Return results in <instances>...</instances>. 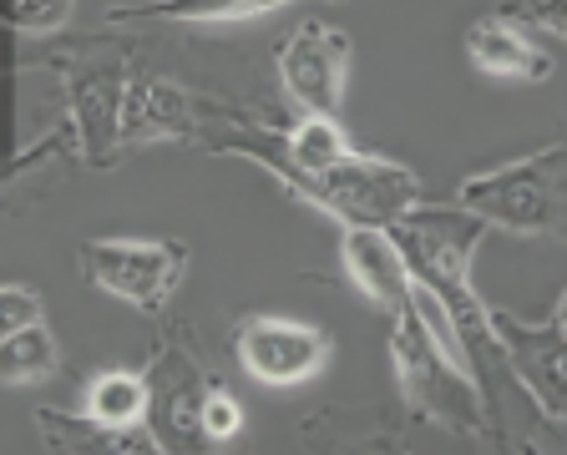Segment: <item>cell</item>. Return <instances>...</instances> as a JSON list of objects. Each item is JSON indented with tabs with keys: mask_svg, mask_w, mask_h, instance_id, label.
Masks as SVG:
<instances>
[{
	"mask_svg": "<svg viewBox=\"0 0 567 455\" xmlns=\"http://www.w3.org/2000/svg\"><path fill=\"white\" fill-rule=\"evenodd\" d=\"M208 147L254 157V163L269 167L295 198L315 203L319 213H330V218H340V223H375V228H390L395 218L421 208V177L405 163H390V157L350 152L344 163L324 167V173H299V167L284 163V142L264 137V132H248V127H244V137H218V142H208Z\"/></svg>",
	"mask_w": 567,
	"mask_h": 455,
	"instance_id": "obj_1",
	"label": "cell"
},
{
	"mask_svg": "<svg viewBox=\"0 0 567 455\" xmlns=\"http://www.w3.org/2000/svg\"><path fill=\"white\" fill-rule=\"evenodd\" d=\"M390 234L401 244L415 283L431 289L451 309V319H456L472 360L482 350H496L492 309H486L472 289V258H476V244H482V234H486L482 213H472V208H411L405 218L390 223Z\"/></svg>",
	"mask_w": 567,
	"mask_h": 455,
	"instance_id": "obj_2",
	"label": "cell"
},
{
	"mask_svg": "<svg viewBox=\"0 0 567 455\" xmlns=\"http://www.w3.org/2000/svg\"><path fill=\"white\" fill-rule=\"evenodd\" d=\"M390 360H395L401 395L415 415L441 421L451 431L486 435V400H482V380H476V360L446 350L421 319L415 299L401 314H390Z\"/></svg>",
	"mask_w": 567,
	"mask_h": 455,
	"instance_id": "obj_3",
	"label": "cell"
},
{
	"mask_svg": "<svg viewBox=\"0 0 567 455\" xmlns=\"http://www.w3.org/2000/svg\"><path fill=\"white\" fill-rule=\"evenodd\" d=\"M567 147H547L537 157H517L507 167L476 173L456 187L461 208L502 223L512 234H553L567 228V183H563Z\"/></svg>",
	"mask_w": 567,
	"mask_h": 455,
	"instance_id": "obj_4",
	"label": "cell"
},
{
	"mask_svg": "<svg viewBox=\"0 0 567 455\" xmlns=\"http://www.w3.org/2000/svg\"><path fill=\"white\" fill-rule=\"evenodd\" d=\"M82 269L102 293L157 314L188 269V248L177 238H86Z\"/></svg>",
	"mask_w": 567,
	"mask_h": 455,
	"instance_id": "obj_5",
	"label": "cell"
},
{
	"mask_svg": "<svg viewBox=\"0 0 567 455\" xmlns=\"http://www.w3.org/2000/svg\"><path fill=\"white\" fill-rule=\"evenodd\" d=\"M234 354L259 385H305L334 354V339L305 319H248L234 334Z\"/></svg>",
	"mask_w": 567,
	"mask_h": 455,
	"instance_id": "obj_6",
	"label": "cell"
},
{
	"mask_svg": "<svg viewBox=\"0 0 567 455\" xmlns=\"http://www.w3.org/2000/svg\"><path fill=\"white\" fill-rule=\"evenodd\" d=\"M350 56H354V46L340 25L299 21L295 35L279 46L284 92L295 96L305 112L334 117L344 102V82H350Z\"/></svg>",
	"mask_w": 567,
	"mask_h": 455,
	"instance_id": "obj_7",
	"label": "cell"
},
{
	"mask_svg": "<svg viewBox=\"0 0 567 455\" xmlns=\"http://www.w3.org/2000/svg\"><path fill=\"white\" fill-rule=\"evenodd\" d=\"M492 334L496 350L507 354L517 385L527 390L543 415L567 421V329L557 324H527L512 309H492Z\"/></svg>",
	"mask_w": 567,
	"mask_h": 455,
	"instance_id": "obj_8",
	"label": "cell"
},
{
	"mask_svg": "<svg viewBox=\"0 0 567 455\" xmlns=\"http://www.w3.org/2000/svg\"><path fill=\"white\" fill-rule=\"evenodd\" d=\"M203 117H208V102H198V96L183 92V86L167 82V76H127L117 137H122V147L188 142V137H203V127H208Z\"/></svg>",
	"mask_w": 567,
	"mask_h": 455,
	"instance_id": "obj_9",
	"label": "cell"
},
{
	"mask_svg": "<svg viewBox=\"0 0 567 455\" xmlns=\"http://www.w3.org/2000/svg\"><path fill=\"white\" fill-rule=\"evenodd\" d=\"M340 258H344V273L380 314H401L405 303L415 293V273L405 263L401 244L390 228H375V223H344V244H340Z\"/></svg>",
	"mask_w": 567,
	"mask_h": 455,
	"instance_id": "obj_10",
	"label": "cell"
},
{
	"mask_svg": "<svg viewBox=\"0 0 567 455\" xmlns=\"http://www.w3.org/2000/svg\"><path fill=\"white\" fill-rule=\"evenodd\" d=\"M153 410H157V435L167 451H203L208 431H203V400L208 385L193 370V360L183 350H163V360L153 364Z\"/></svg>",
	"mask_w": 567,
	"mask_h": 455,
	"instance_id": "obj_11",
	"label": "cell"
},
{
	"mask_svg": "<svg viewBox=\"0 0 567 455\" xmlns=\"http://www.w3.org/2000/svg\"><path fill=\"white\" fill-rule=\"evenodd\" d=\"M122 86H127V71L122 66H96V71L71 76V132H76L82 157L96 167L122 147V137H117Z\"/></svg>",
	"mask_w": 567,
	"mask_h": 455,
	"instance_id": "obj_12",
	"label": "cell"
},
{
	"mask_svg": "<svg viewBox=\"0 0 567 455\" xmlns=\"http://www.w3.org/2000/svg\"><path fill=\"white\" fill-rule=\"evenodd\" d=\"M35 431L51 451H86V455H157L167 451L157 425H106L96 415H66V410H35Z\"/></svg>",
	"mask_w": 567,
	"mask_h": 455,
	"instance_id": "obj_13",
	"label": "cell"
},
{
	"mask_svg": "<svg viewBox=\"0 0 567 455\" xmlns=\"http://www.w3.org/2000/svg\"><path fill=\"white\" fill-rule=\"evenodd\" d=\"M466 56H472V66L482 76H502V82H547L553 76V61L532 46L512 21H502V15L476 21L466 31Z\"/></svg>",
	"mask_w": 567,
	"mask_h": 455,
	"instance_id": "obj_14",
	"label": "cell"
},
{
	"mask_svg": "<svg viewBox=\"0 0 567 455\" xmlns=\"http://www.w3.org/2000/svg\"><path fill=\"white\" fill-rule=\"evenodd\" d=\"M295 0H142V6H112L106 21L112 25H137V21H167V25H224L248 21V15H269Z\"/></svg>",
	"mask_w": 567,
	"mask_h": 455,
	"instance_id": "obj_15",
	"label": "cell"
},
{
	"mask_svg": "<svg viewBox=\"0 0 567 455\" xmlns=\"http://www.w3.org/2000/svg\"><path fill=\"white\" fill-rule=\"evenodd\" d=\"M82 410L106 425H137V421H147V410H153V380L137 370H106L86 385Z\"/></svg>",
	"mask_w": 567,
	"mask_h": 455,
	"instance_id": "obj_16",
	"label": "cell"
},
{
	"mask_svg": "<svg viewBox=\"0 0 567 455\" xmlns=\"http://www.w3.org/2000/svg\"><path fill=\"white\" fill-rule=\"evenodd\" d=\"M344 157H350L344 127L334 117H319V112H309V117L284 137V163L299 167V173H324V167L344 163Z\"/></svg>",
	"mask_w": 567,
	"mask_h": 455,
	"instance_id": "obj_17",
	"label": "cell"
},
{
	"mask_svg": "<svg viewBox=\"0 0 567 455\" xmlns=\"http://www.w3.org/2000/svg\"><path fill=\"white\" fill-rule=\"evenodd\" d=\"M47 374H56V339L47 324L0 334V385H31Z\"/></svg>",
	"mask_w": 567,
	"mask_h": 455,
	"instance_id": "obj_18",
	"label": "cell"
},
{
	"mask_svg": "<svg viewBox=\"0 0 567 455\" xmlns=\"http://www.w3.org/2000/svg\"><path fill=\"white\" fill-rule=\"evenodd\" d=\"M76 0H11V25L21 35H56L71 21Z\"/></svg>",
	"mask_w": 567,
	"mask_h": 455,
	"instance_id": "obj_19",
	"label": "cell"
},
{
	"mask_svg": "<svg viewBox=\"0 0 567 455\" xmlns=\"http://www.w3.org/2000/svg\"><path fill=\"white\" fill-rule=\"evenodd\" d=\"M203 431H208V445H228L234 435H244V405H238L224 385H208V400H203Z\"/></svg>",
	"mask_w": 567,
	"mask_h": 455,
	"instance_id": "obj_20",
	"label": "cell"
},
{
	"mask_svg": "<svg viewBox=\"0 0 567 455\" xmlns=\"http://www.w3.org/2000/svg\"><path fill=\"white\" fill-rule=\"evenodd\" d=\"M47 319V303L31 283H6L0 289V334H16V329H31Z\"/></svg>",
	"mask_w": 567,
	"mask_h": 455,
	"instance_id": "obj_21",
	"label": "cell"
},
{
	"mask_svg": "<svg viewBox=\"0 0 567 455\" xmlns=\"http://www.w3.org/2000/svg\"><path fill=\"white\" fill-rule=\"evenodd\" d=\"M502 21L512 25H543L567 41V0H502Z\"/></svg>",
	"mask_w": 567,
	"mask_h": 455,
	"instance_id": "obj_22",
	"label": "cell"
},
{
	"mask_svg": "<svg viewBox=\"0 0 567 455\" xmlns=\"http://www.w3.org/2000/svg\"><path fill=\"white\" fill-rule=\"evenodd\" d=\"M553 319H557V324L567 329V293H563V299H557V314H553Z\"/></svg>",
	"mask_w": 567,
	"mask_h": 455,
	"instance_id": "obj_23",
	"label": "cell"
}]
</instances>
